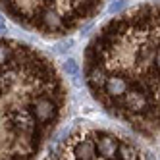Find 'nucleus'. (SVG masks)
<instances>
[{"label": "nucleus", "mask_w": 160, "mask_h": 160, "mask_svg": "<svg viewBox=\"0 0 160 160\" xmlns=\"http://www.w3.org/2000/svg\"><path fill=\"white\" fill-rule=\"evenodd\" d=\"M112 0H0V10L41 35H66L97 18Z\"/></svg>", "instance_id": "f03ea898"}, {"label": "nucleus", "mask_w": 160, "mask_h": 160, "mask_svg": "<svg viewBox=\"0 0 160 160\" xmlns=\"http://www.w3.org/2000/svg\"><path fill=\"white\" fill-rule=\"evenodd\" d=\"M85 79L110 116L160 139V2L125 10L97 33L85 50Z\"/></svg>", "instance_id": "f257e3e1"}]
</instances>
